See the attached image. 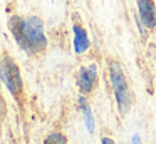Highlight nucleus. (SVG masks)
<instances>
[{
  "label": "nucleus",
  "instance_id": "f257e3e1",
  "mask_svg": "<svg viewBox=\"0 0 156 144\" xmlns=\"http://www.w3.org/2000/svg\"><path fill=\"white\" fill-rule=\"evenodd\" d=\"M9 27H10V32L14 33L15 42L25 52H41L47 45V40L44 35V23L37 17H27V19L12 17Z\"/></svg>",
  "mask_w": 156,
  "mask_h": 144
},
{
  "label": "nucleus",
  "instance_id": "f03ea898",
  "mask_svg": "<svg viewBox=\"0 0 156 144\" xmlns=\"http://www.w3.org/2000/svg\"><path fill=\"white\" fill-rule=\"evenodd\" d=\"M109 79H111L112 89H114V96H116V100H118L119 111L124 114L129 109L131 97H129V89H128V84H126L124 72H122L121 65L118 62H111V65H109Z\"/></svg>",
  "mask_w": 156,
  "mask_h": 144
},
{
  "label": "nucleus",
  "instance_id": "7ed1b4c3",
  "mask_svg": "<svg viewBox=\"0 0 156 144\" xmlns=\"http://www.w3.org/2000/svg\"><path fill=\"white\" fill-rule=\"evenodd\" d=\"M4 82L10 90V94L19 96L22 92V77L19 72V67L9 55H5L4 59Z\"/></svg>",
  "mask_w": 156,
  "mask_h": 144
},
{
  "label": "nucleus",
  "instance_id": "20e7f679",
  "mask_svg": "<svg viewBox=\"0 0 156 144\" xmlns=\"http://www.w3.org/2000/svg\"><path fill=\"white\" fill-rule=\"evenodd\" d=\"M96 79H98V69H96L94 64L87 67H82L77 72V86L81 89L82 94H89L92 89H94Z\"/></svg>",
  "mask_w": 156,
  "mask_h": 144
},
{
  "label": "nucleus",
  "instance_id": "39448f33",
  "mask_svg": "<svg viewBox=\"0 0 156 144\" xmlns=\"http://www.w3.org/2000/svg\"><path fill=\"white\" fill-rule=\"evenodd\" d=\"M138 10L141 22L144 23L148 29H154L156 27V5L153 0H138Z\"/></svg>",
  "mask_w": 156,
  "mask_h": 144
},
{
  "label": "nucleus",
  "instance_id": "423d86ee",
  "mask_svg": "<svg viewBox=\"0 0 156 144\" xmlns=\"http://www.w3.org/2000/svg\"><path fill=\"white\" fill-rule=\"evenodd\" d=\"M89 37H87V32L84 30V27L77 25L76 23L74 25V49L77 54H82L86 52V50L89 49Z\"/></svg>",
  "mask_w": 156,
  "mask_h": 144
},
{
  "label": "nucleus",
  "instance_id": "0eeeda50",
  "mask_svg": "<svg viewBox=\"0 0 156 144\" xmlns=\"http://www.w3.org/2000/svg\"><path fill=\"white\" fill-rule=\"evenodd\" d=\"M79 107H81L82 114H84V121H86V126H87V131L89 132H94V117H92L91 107L87 106V100L84 97H79Z\"/></svg>",
  "mask_w": 156,
  "mask_h": 144
},
{
  "label": "nucleus",
  "instance_id": "6e6552de",
  "mask_svg": "<svg viewBox=\"0 0 156 144\" xmlns=\"http://www.w3.org/2000/svg\"><path fill=\"white\" fill-rule=\"evenodd\" d=\"M44 144H67V139H66L64 134H61V132H52L51 136L45 139Z\"/></svg>",
  "mask_w": 156,
  "mask_h": 144
},
{
  "label": "nucleus",
  "instance_id": "1a4fd4ad",
  "mask_svg": "<svg viewBox=\"0 0 156 144\" xmlns=\"http://www.w3.org/2000/svg\"><path fill=\"white\" fill-rule=\"evenodd\" d=\"M2 80H4V59L0 55V84H2Z\"/></svg>",
  "mask_w": 156,
  "mask_h": 144
},
{
  "label": "nucleus",
  "instance_id": "9d476101",
  "mask_svg": "<svg viewBox=\"0 0 156 144\" xmlns=\"http://www.w3.org/2000/svg\"><path fill=\"white\" fill-rule=\"evenodd\" d=\"M102 144H114V141L111 137H102Z\"/></svg>",
  "mask_w": 156,
  "mask_h": 144
},
{
  "label": "nucleus",
  "instance_id": "9b49d317",
  "mask_svg": "<svg viewBox=\"0 0 156 144\" xmlns=\"http://www.w3.org/2000/svg\"><path fill=\"white\" fill-rule=\"evenodd\" d=\"M133 144H141V139H139L138 134H134V136H133Z\"/></svg>",
  "mask_w": 156,
  "mask_h": 144
}]
</instances>
